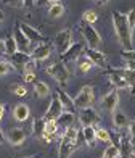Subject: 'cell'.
Returning <instances> with one entry per match:
<instances>
[{
  "instance_id": "cell-29",
  "label": "cell",
  "mask_w": 135,
  "mask_h": 158,
  "mask_svg": "<svg viewBox=\"0 0 135 158\" xmlns=\"http://www.w3.org/2000/svg\"><path fill=\"white\" fill-rule=\"evenodd\" d=\"M45 132H48V134H52V135H55V137H56V134L60 132V129H58V124H56L55 119L45 121Z\"/></svg>"
},
{
  "instance_id": "cell-27",
  "label": "cell",
  "mask_w": 135,
  "mask_h": 158,
  "mask_svg": "<svg viewBox=\"0 0 135 158\" xmlns=\"http://www.w3.org/2000/svg\"><path fill=\"white\" fill-rule=\"evenodd\" d=\"M121 153H119V147L116 145H108L105 148V152H103V158H119Z\"/></svg>"
},
{
  "instance_id": "cell-47",
  "label": "cell",
  "mask_w": 135,
  "mask_h": 158,
  "mask_svg": "<svg viewBox=\"0 0 135 158\" xmlns=\"http://www.w3.org/2000/svg\"><path fill=\"white\" fill-rule=\"evenodd\" d=\"M34 3H35V0H26V5L27 6H32Z\"/></svg>"
},
{
  "instance_id": "cell-34",
  "label": "cell",
  "mask_w": 135,
  "mask_h": 158,
  "mask_svg": "<svg viewBox=\"0 0 135 158\" xmlns=\"http://www.w3.org/2000/svg\"><path fill=\"white\" fill-rule=\"evenodd\" d=\"M11 90H13V94L18 95V97H24L27 94V89L24 87L23 84H13L11 85Z\"/></svg>"
},
{
  "instance_id": "cell-21",
  "label": "cell",
  "mask_w": 135,
  "mask_h": 158,
  "mask_svg": "<svg viewBox=\"0 0 135 158\" xmlns=\"http://www.w3.org/2000/svg\"><path fill=\"white\" fill-rule=\"evenodd\" d=\"M45 132V119L44 118H35L32 121V134L34 137L42 139V134Z\"/></svg>"
},
{
  "instance_id": "cell-17",
  "label": "cell",
  "mask_w": 135,
  "mask_h": 158,
  "mask_svg": "<svg viewBox=\"0 0 135 158\" xmlns=\"http://www.w3.org/2000/svg\"><path fill=\"white\" fill-rule=\"evenodd\" d=\"M74 121H76V118H74V113L73 111H65L61 114V116L56 119V124H58V129H60V132L63 134L66 131L68 127H71L74 124Z\"/></svg>"
},
{
  "instance_id": "cell-43",
  "label": "cell",
  "mask_w": 135,
  "mask_h": 158,
  "mask_svg": "<svg viewBox=\"0 0 135 158\" xmlns=\"http://www.w3.org/2000/svg\"><path fill=\"white\" fill-rule=\"evenodd\" d=\"M129 134H130V137L135 140V121H132V123L129 124Z\"/></svg>"
},
{
  "instance_id": "cell-19",
  "label": "cell",
  "mask_w": 135,
  "mask_h": 158,
  "mask_svg": "<svg viewBox=\"0 0 135 158\" xmlns=\"http://www.w3.org/2000/svg\"><path fill=\"white\" fill-rule=\"evenodd\" d=\"M56 97L60 98V102L63 103V106H65V111H73V113H74V110H76L74 98H71V97H69L61 87L56 89Z\"/></svg>"
},
{
  "instance_id": "cell-26",
  "label": "cell",
  "mask_w": 135,
  "mask_h": 158,
  "mask_svg": "<svg viewBox=\"0 0 135 158\" xmlns=\"http://www.w3.org/2000/svg\"><path fill=\"white\" fill-rule=\"evenodd\" d=\"M34 92H35L37 97L44 98V97H47L48 94H50V87H48L45 82H35L34 84Z\"/></svg>"
},
{
  "instance_id": "cell-44",
  "label": "cell",
  "mask_w": 135,
  "mask_h": 158,
  "mask_svg": "<svg viewBox=\"0 0 135 158\" xmlns=\"http://www.w3.org/2000/svg\"><path fill=\"white\" fill-rule=\"evenodd\" d=\"M3 118H5V105L0 103V123H2Z\"/></svg>"
},
{
  "instance_id": "cell-30",
  "label": "cell",
  "mask_w": 135,
  "mask_h": 158,
  "mask_svg": "<svg viewBox=\"0 0 135 158\" xmlns=\"http://www.w3.org/2000/svg\"><path fill=\"white\" fill-rule=\"evenodd\" d=\"M98 19V15L93 11V10H87V11H84V15H82V21H85V23H89V24H93L95 21Z\"/></svg>"
},
{
  "instance_id": "cell-23",
  "label": "cell",
  "mask_w": 135,
  "mask_h": 158,
  "mask_svg": "<svg viewBox=\"0 0 135 158\" xmlns=\"http://www.w3.org/2000/svg\"><path fill=\"white\" fill-rule=\"evenodd\" d=\"M119 153L121 158H129L133 152H132V140L129 137H122V142H121V147H119Z\"/></svg>"
},
{
  "instance_id": "cell-9",
  "label": "cell",
  "mask_w": 135,
  "mask_h": 158,
  "mask_svg": "<svg viewBox=\"0 0 135 158\" xmlns=\"http://www.w3.org/2000/svg\"><path fill=\"white\" fill-rule=\"evenodd\" d=\"M18 27L23 31V34H24L31 42H39V44H44V42H47L45 35H42L37 29H34V27L29 26L27 23H23V21H21V23H18Z\"/></svg>"
},
{
  "instance_id": "cell-13",
  "label": "cell",
  "mask_w": 135,
  "mask_h": 158,
  "mask_svg": "<svg viewBox=\"0 0 135 158\" xmlns=\"http://www.w3.org/2000/svg\"><path fill=\"white\" fill-rule=\"evenodd\" d=\"M32 60V56H31V53H26V52H18L16 53H13L11 56H10V61H11V64L15 66L18 71H24V66L27 63H29Z\"/></svg>"
},
{
  "instance_id": "cell-14",
  "label": "cell",
  "mask_w": 135,
  "mask_h": 158,
  "mask_svg": "<svg viewBox=\"0 0 135 158\" xmlns=\"http://www.w3.org/2000/svg\"><path fill=\"white\" fill-rule=\"evenodd\" d=\"M106 74H108V77H109V82L114 85L117 90H129V89H132V85L129 84V81H127L124 76H121L117 73H113V71H109V69H106Z\"/></svg>"
},
{
  "instance_id": "cell-8",
  "label": "cell",
  "mask_w": 135,
  "mask_h": 158,
  "mask_svg": "<svg viewBox=\"0 0 135 158\" xmlns=\"http://www.w3.org/2000/svg\"><path fill=\"white\" fill-rule=\"evenodd\" d=\"M85 52V47L82 42H76V44H73L65 53L61 55V61L63 63H69V61H76V60H79V56L84 55Z\"/></svg>"
},
{
  "instance_id": "cell-4",
  "label": "cell",
  "mask_w": 135,
  "mask_h": 158,
  "mask_svg": "<svg viewBox=\"0 0 135 158\" xmlns=\"http://www.w3.org/2000/svg\"><path fill=\"white\" fill-rule=\"evenodd\" d=\"M53 44H55L56 52H58L60 55H63L71 45H73V31H71V29H63V31H60L58 34H56Z\"/></svg>"
},
{
  "instance_id": "cell-11",
  "label": "cell",
  "mask_w": 135,
  "mask_h": 158,
  "mask_svg": "<svg viewBox=\"0 0 135 158\" xmlns=\"http://www.w3.org/2000/svg\"><path fill=\"white\" fill-rule=\"evenodd\" d=\"M52 50H53V44H50V42H44V44H39L32 50L31 56H32V60H35V61H44V60H47L48 56L52 55Z\"/></svg>"
},
{
  "instance_id": "cell-40",
  "label": "cell",
  "mask_w": 135,
  "mask_h": 158,
  "mask_svg": "<svg viewBox=\"0 0 135 158\" xmlns=\"http://www.w3.org/2000/svg\"><path fill=\"white\" fill-rule=\"evenodd\" d=\"M85 143V137H84V132L79 131V134H77V147H81Z\"/></svg>"
},
{
  "instance_id": "cell-45",
  "label": "cell",
  "mask_w": 135,
  "mask_h": 158,
  "mask_svg": "<svg viewBox=\"0 0 135 158\" xmlns=\"http://www.w3.org/2000/svg\"><path fill=\"white\" fill-rule=\"evenodd\" d=\"M39 2H42V3H58L60 2V0H39Z\"/></svg>"
},
{
  "instance_id": "cell-31",
  "label": "cell",
  "mask_w": 135,
  "mask_h": 158,
  "mask_svg": "<svg viewBox=\"0 0 135 158\" xmlns=\"http://www.w3.org/2000/svg\"><path fill=\"white\" fill-rule=\"evenodd\" d=\"M121 58L124 60V63H135V50H122L121 52Z\"/></svg>"
},
{
  "instance_id": "cell-42",
  "label": "cell",
  "mask_w": 135,
  "mask_h": 158,
  "mask_svg": "<svg viewBox=\"0 0 135 158\" xmlns=\"http://www.w3.org/2000/svg\"><path fill=\"white\" fill-rule=\"evenodd\" d=\"M42 139H44L47 143H50L53 139H55V135H52V134H48V132H44V134H42Z\"/></svg>"
},
{
  "instance_id": "cell-20",
  "label": "cell",
  "mask_w": 135,
  "mask_h": 158,
  "mask_svg": "<svg viewBox=\"0 0 135 158\" xmlns=\"http://www.w3.org/2000/svg\"><path fill=\"white\" fill-rule=\"evenodd\" d=\"M29 114H31V110L26 103H18L15 106V110H13V118L16 121H26L29 118Z\"/></svg>"
},
{
  "instance_id": "cell-35",
  "label": "cell",
  "mask_w": 135,
  "mask_h": 158,
  "mask_svg": "<svg viewBox=\"0 0 135 158\" xmlns=\"http://www.w3.org/2000/svg\"><path fill=\"white\" fill-rule=\"evenodd\" d=\"M3 3L8 6H15V8H21L26 5V0H3Z\"/></svg>"
},
{
  "instance_id": "cell-38",
  "label": "cell",
  "mask_w": 135,
  "mask_h": 158,
  "mask_svg": "<svg viewBox=\"0 0 135 158\" xmlns=\"http://www.w3.org/2000/svg\"><path fill=\"white\" fill-rule=\"evenodd\" d=\"M10 64L8 63H5V61H0V76H5V74H8L10 73Z\"/></svg>"
},
{
  "instance_id": "cell-36",
  "label": "cell",
  "mask_w": 135,
  "mask_h": 158,
  "mask_svg": "<svg viewBox=\"0 0 135 158\" xmlns=\"http://www.w3.org/2000/svg\"><path fill=\"white\" fill-rule=\"evenodd\" d=\"M109 134H111V142H109V143H113V145H116V147H121V142H122V137H121V134H117V132H111V131H109Z\"/></svg>"
},
{
  "instance_id": "cell-10",
  "label": "cell",
  "mask_w": 135,
  "mask_h": 158,
  "mask_svg": "<svg viewBox=\"0 0 135 158\" xmlns=\"http://www.w3.org/2000/svg\"><path fill=\"white\" fill-rule=\"evenodd\" d=\"M117 105H119V94H117V90H111V92H108V94L101 98V106H103V110H106L108 113L114 114L116 110H117Z\"/></svg>"
},
{
  "instance_id": "cell-16",
  "label": "cell",
  "mask_w": 135,
  "mask_h": 158,
  "mask_svg": "<svg viewBox=\"0 0 135 158\" xmlns=\"http://www.w3.org/2000/svg\"><path fill=\"white\" fill-rule=\"evenodd\" d=\"M76 148H77L76 142H71V140H68L65 137H61L60 147H58V158H69Z\"/></svg>"
},
{
  "instance_id": "cell-28",
  "label": "cell",
  "mask_w": 135,
  "mask_h": 158,
  "mask_svg": "<svg viewBox=\"0 0 135 158\" xmlns=\"http://www.w3.org/2000/svg\"><path fill=\"white\" fill-rule=\"evenodd\" d=\"M97 140L109 143V142H111V134H109L108 129H105V127H98V129H97Z\"/></svg>"
},
{
  "instance_id": "cell-37",
  "label": "cell",
  "mask_w": 135,
  "mask_h": 158,
  "mask_svg": "<svg viewBox=\"0 0 135 158\" xmlns=\"http://www.w3.org/2000/svg\"><path fill=\"white\" fill-rule=\"evenodd\" d=\"M127 21H129L130 29L133 31V27H135V8H132L129 13H127Z\"/></svg>"
},
{
  "instance_id": "cell-25",
  "label": "cell",
  "mask_w": 135,
  "mask_h": 158,
  "mask_svg": "<svg viewBox=\"0 0 135 158\" xmlns=\"http://www.w3.org/2000/svg\"><path fill=\"white\" fill-rule=\"evenodd\" d=\"M113 124H114L116 129H122V127L129 126V119H127V116H125L124 113L116 111L114 114H113Z\"/></svg>"
},
{
  "instance_id": "cell-49",
  "label": "cell",
  "mask_w": 135,
  "mask_h": 158,
  "mask_svg": "<svg viewBox=\"0 0 135 158\" xmlns=\"http://www.w3.org/2000/svg\"><path fill=\"white\" fill-rule=\"evenodd\" d=\"M2 19H3V11L0 10V23H2Z\"/></svg>"
},
{
  "instance_id": "cell-24",
  "label": "cell",
  "mask_w": 135,
  "mask_h": 158,
  "mask_svg": "<svg viewBox=\"0 0 135 158\" xmlns=\"http://www.w3.org/2000/svg\"><path fill=\"white\" fill-rule=\"evenodd\" d=\"M16 52H18V44L15 40V35L8 34V35H6V39H5V53L8 56H11L13 53H16Z\"/></svg>"
},
{
  "instance_id": "cell-33",
  "label": "cell",
  "mask_w": 135,
  "mask_h": 158,
  "mask_svg": "<svg viewBox=\"0 0 135 158\" xmlns=\"http://www.w3.org/2000/svg\"><path fill=\"white\" fill-rule=\"evenodd\" d=\"M95 64L92 63L89 58H85V60H82V61H79V71L81 73H89V71L93 68Z\"/></svg>"
},
{
  "instance_id": "cell-12",
  "label": "cell",
  "mask_w": 135,
  "mask_h": 158,
  "mask_svg": "<svg viewBox=\"0 0 135 158\" xmlns=\"http://www.w3.org/2000/svg\"><path fill=\"white\" fill-rule=\"evenodd\" d=\"M84 55H85V58H89L92 63L95 64V66L105 68V64H106V56H105V53L100 52L98 48H90V47H87V48H85V52H84Z\"/></svg>"
},
{
  "instance_id": "cell-5",
  "label": "cell",
  "mask_w": 135,
  "mask_h": 158,
  "mask_svg": "<svg viewBox=\"0 0 135 158\" xmlns=\"http://www.w3.org/2000/svg\"><path fill=\"white\" fill-rule=\"evenodd\" d=\"M93 98H95V94H93V87L92 85H84V87L79 90L77 97L74 98V103H76V108H87V106H92L93 103Z\"/></svg>"
},
{
  "instance_id": "cell-7",
  "label": "cell",
  "mask_w": 135,
  "mask_h": 158,
  "mask_svg": "<svg viewBox=\"0 0 135 158\" xmlns=\"http://www.w3.org/2000/svg\"><path fill=\"white\" fill-rule=\"evenodd\" d=\"M79 121L84 127L85 126H97L98 121H100V116H98V113L92 106H87V108L79 110Z\"/></svg>"
},
{
  "instance_id": "cell-50",
  "label": "cell",
  "mask_w": 135,
  "mask_h": 158,
  "mask_svg": "<svg viewBox=\"0 0 135 158\" xmlns=\"http://www.w3.org/2000/svg\"><path fill=\"white\" fill-rule=\"evenodd\" d=\"M129 158H135V153H132V155H130V156H129Z\"/></svg>"
},
{
  "instance_id": "cell-6",
  "label": "cell",
  "mask_w": 135,
  "mask_h": 158,
  "mask_svg": "<svg viewBox=\"0 0 135 158\" xmlns=\"http://www.w3.org/2000/svg\"><path fill=\"white\" fill-rule=\"evenodd\" d=\"M65 113V106H63V103L60 102V98L58 97H55V98H52V102H50V105H48V108H47V111L44 113V118L45 121H50V119H58L61 114Z\"/></svg>"
},
{
  "instance_id": "cell-22",
  "label": "cell",
  "mask_w": 135,
  "mask_h": 158,
  "mask_svg": "<svg viewBox=\"0 0 135 158\" xmlns=\"http://www.w3.org/2000/svg\"><path fill=\"white\" fill-rule=\"evenodd\" d=\"M82 132H84V137H85V143L87 145H95V140H97V129L95 126H85L82 129Z\"/></svg>"
},
{
  "instance_id": "cell-48",
  "label": "cell",
  "mask_w": 135,
  "mask_h": 158,
  "mask_svg": "<svg viewBox=\"0 0 135 158\" xmlns=\"http://www.w3.org/2000/svg\"><path fill=\"white\" fill-rule=\"evenodd\" d=\"M108 2H109V0H97L98 5H103V3H108Z\"/></svg>"
},
{
  "instance_id": "cell-39",
  "label": "cell",
  "mask_w": 135,
  "mask_h": 158,
  "mask_svg": "<svg viewBox=\"0 0 135 158\" xmlns=\"http://www.w3.org/2000/svg\"><path fill=\"white\" fill-rule=\"evenodd\" d=\"M23 73H35V60H31L29 63L26 64Z\"/></svg>"
},
{
  "instance_id": "cell-3",
  "label": "cell",
  "mask_w": 135,
  "mask_h": 158,
  "mask_svg": "<svg viewBox=\"0 0 135 158\" xmlns=\"http://www.w3.org/2000/svg\"><path fill=\"white\" fill-rule=\"evenodd\" d=\"M47 73L50 74L58 84H61V85H65L68 82V79H69V71H68V68L65 66V63H63V61L52 63L50 66L47 68Z\"/></svg>"
},
{
  "instance_id": "cell-51",
  "label": "cell",
  "mask_w": 135,
  "mask_h": 158,
  "mask_svg": "<svg viewBox=\"0 0 135 158\" xmlns=\"http://www.w3.org/2000/svg\"><path fill=\"white\" fill-rule=\"evenodd\" d=\"M0 140H2V132H0Z\"/></svg>"
},
{
  "instance_id": "cell-15",
  "label": "cell",
  "mask_w": 135,
  "mask_h": 158,
  "mask_svg": "<svg viewBox=\"0 0 135 158\" xmlns=\"http://www.w3.org/2000/svg\"><path fill=\"white\" fill-rule=\"evenodd\" d=\"M6 139L11 145H23L26 140V132L21 127H11L8 132H6Z\"/></svg>"
},
{
  "instance_id": "cell-32",
  "label": "cell",
  "mask_w": 135,
  "mask_h": 158,
  "mask_svg": "<svg viewBox=\"0 0 135 158\" xmlns=\"http://www.w3.org/2000/svg\"><path fill=\"white\" fill-rule=\"evenodd\" d=\"M50 15L53 16V18H58V16H61L63 15V11H65V8H63V5L61 3H53V5H50Z\"/></svg>"
},
{
  "instance_id": "cell-46",
  "label": "cell",
  "mask_w": 135,
  "mask_h": 158,
  "mask_svg": "<svg viewBox=\"0 0 135 158\" xmlns=\"http://www.w3.org/2000/svg\"><path fill=\"white\" fill-rule=\"evenodd\" d=\"M0 53H5V40H0Z\"/></svg>"
},
{
  "instance_id": "cell-2",
  "label": "cell",
  "mask_w": 135,
  "mask_h": 158,
  "mask_svg": "<svg viewBox=\"0 0 135 158\" xmlns=\"http://www.w3.org/2000/svg\"><path fill=\"white\" fill-rule=\"evenodd\" d=\"M79 29L82 32V37L84 40L87 42V45L90 48H98L101 44V37H100V34H98V31L95 29L92 24L89 23H85V21H81V24H79Z\"/></svg>"
},
{
  "instance_id": "cell-1",
  "label": "cell",
  "mask_w": 135,
  "mask_h": 158,
  "mask_svg": "<svg viewBox=\"0 0 135 158\" xmlns=\"http://www.w3.org/2000/svg\"><path fill=\"white\" fill-rule=\"evenodd\" d=\"M113 26L122 50H132V29L127 21V15L121 11H113Z\"/></svg>"
},
{
  "instance_id": "cell-18",
  "label": "cell",
  "mask_w": 135,
  "mask_h": 158,
  "mask_svg": "<svg viewBox=\"0 0 135 158\" xmlns=\"http://www.w3.org/2000/svg\"><path fill=\"white\" fill-rule=\"evenodd\" d=\"M15 40H16V44H18V50H19V52L29 53V50H31V40L23 34V31H21L19 27H16V29H15Z\"/></svg>"
},
{
  "instance_id": "cell-41",
  "label": "cell",
  "mask_w": 135,
  "mask_h": 158,
  "mask_svg": "<svg viewBox=\"0 0 135 158\" xmlns=\"http://www.w3.org/2000/svg\"><path fill=\"white\" fill-rule=\"evenodd\" d=\"M35 79V73H24V81L26 82H34Z\"/></svg>"
}]
</instances>
